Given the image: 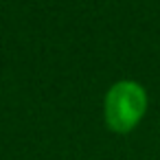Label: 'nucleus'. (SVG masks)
<instances>
[{
	"mask_svg": "<svg viewBox=\"0 0 160 160\" xmlns=\"http://www.w3.org/2000/svg\"><path fill=\"white\" fill-rule=\"evenodd\" d=\"M145 90L134 81H118L105 99V118L114 132H129L145 114Z\"/></svg>",
	"mask_w": 160,
	"mask_h": 160,
	"instance_id": "obj_1",
	"label": "nucleus"
}]
</instances>
